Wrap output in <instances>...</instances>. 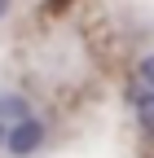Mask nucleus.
<instances>
[{
  "label": "nucleus",
  "mask_w": 154,
  "mask_h": 158,
  "mask_svg": "<svg viewBox=\"0 0 154 158\" xmlns=\"http://www.w3.org/2000/svg\"><path fill=\"white\" fill-rule=\"evenodd\" d=\"M40 145H44V123H40L35 114L9 127V141H5V149H9L13 158H27V154H35V149H40Z\"/></svg>",
  "instance_id": "f257e3e1"
},
{
  "label": "nucleus",
  "mask_w": 154,
  "mask_h": 158,
  "mask_svg": "<svg viewBox=\"0 0 154 158\" xmlns=\"http://www.w3.org/2000/svg\"><path fill=\"white\" fill-rule=\"evenodd\" d=\"M132 106H137V118H141V127L154 136V92H145V88H132Z\"/></svg>",
  "instance_id": "f03ea898"
},
{
  "label": "nucleus",
  "mask_w": 154,
  "mask_h": 158,
  "mask_svg": "<svg viewBox=\"0 0 154 158\" xmlns=\"http://www.w3.org/2000/svg\"><path fill=\"white\" fill-rule=\"evenodd\" d=\"M5 118H13V123L31 118V110H27V101H22V97H13V92H0V123H5Z\"/></svg>",
  "instance_id": "7ed1b4c3"
},
{
  "label": "nucleus",
  "mask_w": 154,
  "mask_h": 158,
  "mask_svg": "<svg viewBox=\"0 0 154 158\" xmlns=\"http://www.w3.org/2000/svg\"><path fill=\"white\" fill-rule=\"evenodd\" d=\"M137 75H141V84H145V92H154V53H150V57H141V66H137Z\"/></svg>",
  "instance_id": "20e7f679"
},
{
  "label": "nucleus",
  "mask_w": 154,
  "mask_h": 158,
  "mask_svg": "<svg viewBox=\"0 0 154 158\" xmlns=\"http://www.w3.org/2000/svg\"><path fill=\"white\" fill-rule=\"evenodd\" d=\"M5 141H9V127H5V123H0V145H5Z\"/></svg>",
  "instance_id": "39448f33"
},
{
  "label": "nucleus",
  "mask_w": 154,
  "mask_h": 158,
  "mask_svg": "<svg viewBox=\"0 0 154 158\" xmlns=\"http://www.w3.org/2000/svg\"><path fill=\"white\" fill-rule=\"evenodd\" d=\"M5 13H9V0H0V18H5Z\"/></svg>",
  "instance_id": "423d86ee"
}]
</instances>
